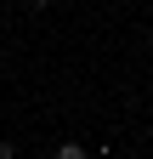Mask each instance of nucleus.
Masks as SVG:
<instances>
[{
  "mask_svg": "<svg viewBox=\"0 0 153 159\" xmlns=\"http://www.w3.org/2000/svg\"><path fill=\"white\" fill-rule=\"evenodd\" d=\"M57 159H85V148H80V142H63V148H57Z\"/></svg>",
  "mask_w": 153,
  "mask_h": 159,
  "instance_id": "f257e3e1",
  "label": "nucleus"
},
{
  "mask_svg": "<svg viewBox=\"0 0 153 159\" xmlns=\"http://www.w3.org/2000/svg\"><path fill=\"white\" fill-rule=\"evenodd\" d=\"M0 159H17V148H11V142H0Z\"/></svg>",
  "mask_w": 153,
  "mask_h": 159,
  "instance_id": "f03ea898",
  "label": "nucleus"
},
{
  "mask_svg": "<svg viewBox=\"0 0 153 159\" xmlns=\"http://www.w3.org/2000/svg\"><path fill=\"white\" fill-rule=\"evenodd\" d=\"M23 6H34V11H40V6H51V0H23Z\"/></svg>",
  "mask_w": 153,
  "mask_h": 159,
  "instance_id": "7ed1b4c3",
  "label": "nucleus"
}]
</instances>
